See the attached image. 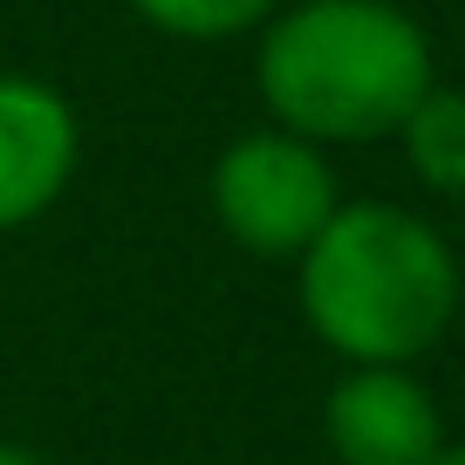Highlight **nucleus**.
<instances>
[{
	"label": "nucleus",
	"mask_w": 465,
	"mask_h": 465,
	"mask_svg": "<svg viewBox=\"0 0 465 465\" xmlns=\"http://www.w3.org/2000/svg\"><path fill=\"white\" fill-rule=\"evenodd\" d=\"M404 144L424 185L465 192V89H424L404 116Z\"/></svg>",
	"instance_id": "423d86ee"
},
{
	"label": "nucleus",
	"mask_w": 465,
	"mask_h": 465,
	"mask_svg": "<svg viewBox=\"0 0 465 465\" xmlns=\"http://www.w3.org/2000/svg\"><path fill=\"white\" fill-rule=\"evenodd\" d=\"M431 89V48L391 0H308L261 42V96L302 137H383Z\"/></svg>",
	"instance_id": "f257e3e1"
},
{
	"label": "nucleus",
	"mask_w": 465,
	"mask_h": 465,
	"mask_svg": "<svg viewBox=\"0 0 465 465\" xmlns=\"http://www.w3.org/2000/svg\"><path fill=\"white\" fill-rule=\"evenodd\" d=\"M302 302L322 342L356 363H411L459 308V267L424 219L342 205L302 247Z\"/></svg>",
	"instance_id": "f03ea898"
},
{
	"label": "nucleus",
	"mask_w": 465,
	"mask_h": 465,
	"mask_svg": "<svg viewBox=\"0 0 465 465\" xmlns=\"http://www.w3.org/2000/svg\"><path fill=\"white\" fill-rule=\"evenodd\" d=\"M0 465H35V459H28V451H7V445H0Z\"/></svg>",
	"instance_id": "6e6552de"
},
{
	"label": "nucleus",
	"mask_w": 465,
	"mask_h": 465,
	"mask_svg": "<svg viewBox=\"0 0 465 465\" xmlns=\"http://www.w3.org/2000/svg\"><path fill=\"white\" fill-rule=\"evenodd\" d=\"M75 164V116L55 89L0 75V232L35 219Z\"/></svg>",
	"instance_id": "39448f33"
},
{
	"label": "nucleus",
	"mask_w": 465,
	"mask_h": 465,
	"mask_svg": "<svg viewBox=\"0 0 465 465\" xmlns=\"http://www.w3.org/2000/svg\"><path fill=\"white\" fill-rule=\"evenodd\" d=\"M137 7L172 35H240L274 15V0H137Z\"/></svg>",
	"instance_id": "0eeeda50"
},
{
	"label": "nucleus",
	"mask_w": 465,
	"mask_h": 465,
	"mask_svg": "<svg viewBox=\"0 0 465 465\" xmlns=\"http://www.w3.org/2000/svg\"><path fill=\"white\" fill-rule=\"evenodd\" d=\"M213 205L226 232L253 253H302L335 213L329 164L302 144V137H240L213 172Z\"/></svg>",
	"instance_id": "7ed1b4c3"
},
{
	"label": "nucleus",
	"mask_w": 465,
	"mask_h": 465,
	"mask_svg": "<svg viewBox=\"0 0 465 465\" xmlns=\"http://www.w3.org/2000/svg\"><path fill=\"white\" fill-rule=\"evenodd\" d=\"M329 438L349 465H431L445 451L424 383H411L397 363H363L349 383H335Z\"/></svg>",
	"instance_id": "20e7f679"
},
{
	"label": "nucleus",
	"mask_w": 465,
	"mask_h": 465,
	"mask_svg": "<svg viewBox=\"0 0 465 465\" xmlns=\"http://www.w3.org/2000/svg\"><path fill=\"white\" fill-rule=\"evenodd\" d=\"M431 465H465V445H459V451H438Z\"/></svg>",
	"instance_id": "1a4fd4ad"
}]
</instances>
